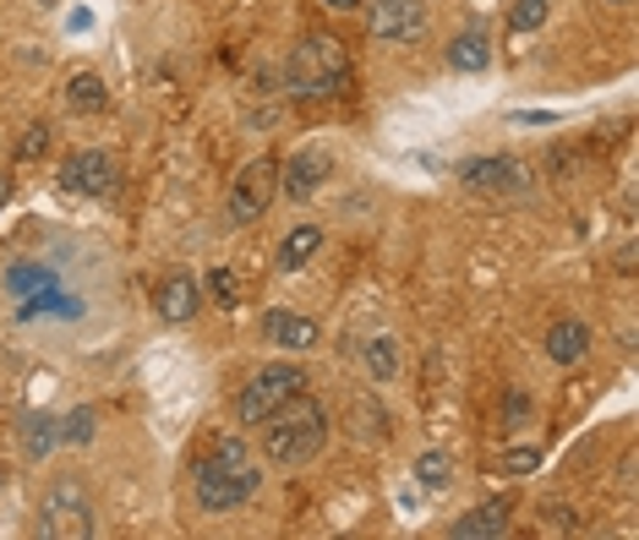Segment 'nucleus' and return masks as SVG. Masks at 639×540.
Returning a JSON list of instances; mask_svg holds the SVG:
<instances>
[{
  "label": "nucleus",
  "instance_id": "393cba45",
  "mask_svg": "<svg viewBox=\"0 0 639 540\" xmlns=\"http://www.w3.org/2000/svg\"><path fill=\"white\" fill-rule=\"evenodd\" d=\"M547 11H552V0H508V33L514 38H525V33H536L541 22H547Z\"/></svg>",
  "mask_w": 639,
  "mask_h": 540
},
{
  "label": "nucleus",
  "instance_id": "5701e85b",
  "mask_svg": "<svg viewBox=\"0 0 639 540\" xmlns=\"http://www.w3.org/2000/svg\"><path fill=\"white\" fill-rule=\"evenodd\" d=\"M49 142H55V126H49V121H33V126H22V132H16L11 158H16V164H33V158H44V153H49Z\"/></svg>",
  "mask_w": 639,
  "mask_h": 540
},
{
  "label": "nucleus",
  "instance_id": "c85d7f7f",
  "mask_svg": "<svg viewBox=\"0 0 639 540\" xmlns=\"http://www.w3.org/2000/svg\"><path fill=\"white\" fill-rule=\"evenodd\" d=\"M541 519H547V530H563V536L580 525V519H574V508H558V503H547V508H541Z\"/></svg>",
  "mask_w": 639,
  "mask_h": 540
},
{
  "label": "nucleus",
  "instance_id": "2eb2a0df",
  "mask_svg": "<svg viewBox=\"0 0 639 540\" xmlns=\"http://www.w3.org/2000/svg\"><path fill=\"white\" fill-rule=\"evenodd\" d=\"M591 328L580 322V317H558L552 328H547V361L552 366H580L585 355H591Z\"/></svg>",
  "mask_w": 639,
  "mask_h": 540
},
{
  "label": "nucleus",
  "instance_id": "cd10ccee",
  "mask_svg": "<svg viewBox=\"0 0 639 540\" xmlns=\"http://www.w3.org/2000/svg\"><path fill=\"white\" fill-rule=\"evenodd\" d=\"M497 415H503L508 426L530 420V394H525V388H508V394H503V405H497Z\"/></svg>",
  "mask_w": 639,
  "mask_h": 540
},
{
  "label": "nucleus",
  "instance_id": "2f4dec72",
  "mask_svg": "<svg viewBox=\"0 0 639 540\" xmlns=\"http://www.w3.org/2000/svg\"><path fill=\"white\" fill-rule=\"evenodd\" d=\"M607 5H629V0H607Z\"/></svg>",
  "mask_w": 639,
  "mask_h": 540
},
{
  "label": "nucleus",
  "instance_id": "1a4fd4ad",
  "mask_svg": "<svg viewBox=\"0 0 639 540\" xmlns=\"http://www.w3.org/2000/svg\"><path fill=\"white\" fill-rule=\"evenodd\" d=\"M454 175H460L471 191H486V197H519V191L530 186V169H525L519 158H508V153H481V158H465Z\"/></svg>",
  "mask_w": 639,
  "mask_h": 540
},
{
  "label": "nucleus",
  "instance_id": "f257e3e1",
  "mask_svg": "<svg viewBox=\"0 0 639 540\" xmlns=\"http://www.w3.org/2000/svg\"><path fill=\"white\" fill-rule=\"evenodd\" d=\"M263 492V470L252 459V448L241 437H213V448L202 453L197 475H191V497L202 514H235Z\"/></svg>",
  "mask_w": 639,
  "mask_h": 540
},
{
  "label": "nucleus",
  "instance_id": "412c9836",
  "mask_svg": "<svg viewBox=\"0 0 639 540\" xmlns=\"http://www.w3.org/2000/svg\"><path fill=\"white\" fill-rule=\"evenodd\" d=\"M93 431H99V415H93L88 405L55 420V442H60V448H88V442H93Z\"/></svg>",
  "mask_w": 639,
  "mask_h": 540
},
{
  "label": "nucleus",
  "instance_id": "f3484780",
  "mask_svg": "<svg viewBox=\"0 0 639 540\" xmlns=\"http://www.w3.org/2000/svg\"><path fill=\"white\" fill-rule=\"evenodd\" d=\"M318 252H322V230L318 224H296V230L279 241V257H274V263H279V273H296V268H307Z\"/></svg>",
  "mask_w": 639,
  "mask_h": 540
},
{
  "label": "nucleus",
  "instance_id": "7c9ffc66",
  "mask_svg": "<svg viewBox=\"0 0 639 540\" xmlns=\"http://www.w3.org/2000/svg\"><path fill=\"white\" fill-rule=\"evenodd\" d=\"M5 191H11V180H5V169H0V202H5Z\"/></svg>",
  "mask_w": 639,
  "mask_h": 540
},
{
  "label": "nucleus",
  "instance_id": "6ab92c4d",
  "mask_svg": "<svg viewBox=\"0 0 639 540\" xmlns=\"http://www.w3.org/2000/svg\"><path fill=\"white\" fill-rule=\"evenodd\" d=\"M66 104H71L77 115H99V110L110 104V88H104V77H99V71H77V77L66 82Z\"/></svg>",
  "mask_w": 639,
  "mask_h": 540
},
{
  "label": "nucleus",
  "instance_id": "f03ea898",
  "mask_svg": "<svg viewBox=\"0 0 639 540\" xmlns=\"http://www.w3.org/2000/svg\"><path fill=\"white\" fill-rule=\"evenodd\" d=\"M322 448H328V409L307 388L290 394L285 405L263 420V453L279 470H307Z\"/></svg>",
  "mask_w": 639,
  "mask_h": 540
},
{
  "label": "nucleus",
  "instance_id": "20e7f679",
  "mask_svg": "<svg viewBox=\"0 0 639 540\" xmlns=\"http://www.w3.org/2000/svg\"><path fill=\"white\" fill-rule=\"evenodd\" d=\"M290 93L296 99H333L344 82H350V55L333 33H307L296 49H290Z\"/></svg>",
  "mask_w": 639,
  "mask_h": 540
},
{
  "label": "nucleus",
  "instance_id": "f8f14e48",
  "mask_svg": "<svg viewBox=\"0 0 639 540\" xmlns=\"http://www.w3.org/2000/svg\"><path fill=\"white\" fill-rule=\"evenodd\" d=\"M263 339H268L279 355H307V350L322 344V328L312 317H301V311H268V317H263Z\"/></svg>",
  "mask_w": 639,
  "mask_h": 540
},
{
  "label": "nucleus",
  "instance_id": "7ed1b4c3",
  "mask_svg": "<svg viewBox=\"0 0 639 540\" xmlns=\"http://www.w3.org/2000/svg\"><path fill=\"white\" fill-rule=\"evenodd\" d=\"M0 284H5V295L16 300V317H22V322H33V317H60V322H77V317H82V300H77V295L60 284V273L49 268V263L16 257V263H5Z\"/></svg>",
  "mask_w": 639,
  "mask_h": 540
},
{
  "label": "nucleus",
  "instance_id": "9d476101",
  "mask_svg": "<svg viewBox=\"0 0 639 540\" xmlns=\"http://www.w3.org/2000/svg\"><path fill=\"white\" fill-rule=\"evenodd\" d=\"M366 33L388 44H416L427 33V0H366Z\"/></svg>",
  "mask_w": 639,
  "mask_h": 540
},
{
  "label": "nucleus",
  "instance_id": "6e6552de",
  "mask_svg": "<svg viewBox=\"0 0 639 540\" xmlns=\"http://www.w3.org/2000/svg\"><path fill=\"white\" fill-rule=\"evenodd\" d=\"M115 186H121V158L104 147H82L60 164V191L71 197H115Z\"/></svg>",
  "mask_w": 639,
  "mask_h": 540
},
{
  "label": "nucleus",
  "instance_id": "a878e982",
  "mask_svg": "<svg viewBox=\"0 0 639 540\" xmlns=\"http://www.w3.org/2000/svg\"><path fill=\"white\" fill-rule=\"evenodd\" d=\"M208 295H213V306H224V311H230V306H241L235 273H230V268H213V273H208Z\"/></svg>",
  "mask_w": 639,
  "mask_h": 540
},
{
  "label": "nucleus",
  "instance_id": "b1692460",
  "mask_svg": "<svg viewBox=\"0 0 639 540\" xmlns=\"http://www.w3.org/2000/svg\"><path fill=\"white\" fill-rule=\"evenodd\" d=\"M416 481H421L427 492H443V486L454 481V459H449L443 448H427V453L416 459Z\"/></svg>",
  "mask_w": 639,
  "mask_h": 540
},
{
  "label": "nucleus",
  "instance_id": "0eeeda50",
  "mask_svg": "<svg viewBox=\"0 0 639 540\" xmlns=\"http://www.w3.org/2000/svg\"><path fill=\"white\" fill-rule=\"evenodd\" d=\"M274 197H279V158H252V164L230 180L224 213H230L235 230H246V224H257V219L274 208Z\"/></svg>",
  "mask_w": 639,
  "mask_h": 540
},
{
  "label": "nucleus",
  "instance_id": "aec40b11",
  "mask_svg": "<svg viewBox=\"0 0 639 540\" xmlns=\"http://www.w3.org/2000/svg\"><path fill=\"white\" fill-rule=\"evenodd\" d=\"M350 437L355 442H388L394 431H388V409L377 405V399H355L350 405Z\"/></svg>",
  "mask_w": 639,
  "mask_h": 540
},
{
  "label": "nucleus",
  "instance_id": "ddd939ff",
  "mask_svg": "<svg viewBox=\"0 0 639 540\" xmlns=\"http://www.w3.org/2000/svg\"><path fill=\"white\" fill-rule=\"evenodd\" d=\"M197 306H202V284H197L191 273L175 268L154 284V311H159V322H191Z\"/></svg>",
  "mask_w": 639,
  "mask_h": 540
},
{
  "label": "nucleus",
  "instance_id": "dca6fc26",
  "mask_svg": "<svg viewBox=\"0 0 639 540\" xmlns=\"http://www.w3.org/2000/svg\"><path fill=\"white\" fill-rule=\"evenodd\" d=\"M449 66H454V71H486V66H492V38H486L481 27H460V33L449 38Z\"/></svg>",
  "mask_w": 639,
  "mask_h": 540
},
{
  "label": "nucleus",
  "instance_id": "39448f33",
  "mask_svg": "<svg viewBox=\"0 0 639 540\" xmlns=\"http://www.w3.org/2000/svg\"><path fill=\"white\" fill-rule=\"evenodd\" d=\"M33 536L38 540H88L93 536V497H88V486L77 475H55L44 486Z\"/></svg>",
  "mask_w": 639,
  "mask_h": 540
},
{
  "label": "nucleus",
  "instance_id": "473e14b6",
  "mask_svg": "<svg viewBox=\"0 0 639 540\" xmlns=\"http://www.w3.org/2000/svg\"><path fill=\"white\" fill-rule=\"evenodd\" d=\"M0 486H5V464H0Z\"/></svg>",
  "mask_w": 639,
  "mask_h": 540
},
{
  "label": "nucleus",
  "instance_id": "4468645a",
  "mask_svg": "<svg viewBox=\"0 0 639 540\" xmlns=\"http://www.w3.org/2000/svg\"><path fill=\"white\" fill-rule=\"evenodd\" d=\"M508 530H514V503H503V497L465 508V514L449 525V536L454 540H503Z\"/></svg>",
  "mask_w": 639,
  "mask_h": 540
},
{
  "label": "nucleus",
  "instance_id": "4be33fe9",
  "mask_svg": "<svg viewBox=\"0 0 639 540\" xmlns=\"http://www.w3.org/2000/svg\"><path fill=\"white\" fill-rule=\"evenodd\" d=\"M49 448H60V442H55V415H44V409H38V415H27V420H22V453L38 464Z\"/></svg>",
  "mask_w": 639,
  "mask_h": 540
},
{
  "label": "nucleus",
  "instance_id": "c756f323",
  "mask_svg": "<svg viewBox=\"0 0 639 540\" xmlns=\"http://www.w3.org/2000/svg\"><path fill=\"white\" fill-rule=\"evenodd\" d=\"M322 5H328V11H355L361 0H322Z\"/></svg>",
  "mask_w": 639,
  "mask_h": 540
},
{
  "label": "nucleus",
  "instance_id": "9b49d317",
  "mask_svg": "<svg viewBox=\"0 0 639 540\" xmlns=\"http://www.w3.org/2000/svg\"><path fill=\"white\" fill-rule=\"evenodd\" d=\"M328 175H333V158H328L322 147H301V153H290V158L279 164V191H285L290 202H307Z\"/></svg>",
  "mask_w": 639,
  "mask_h": 540
},
{
  "label": "nucleus",
  "instance_id": "bb28decb",
  "mask_svg": "<svg viewBox=\"0 0 639 540\" xmlns=\"http://www.w3.org/2000/svg\"><path fill=\"white\" fill-rule=\"evenodd\" d=\"M503 470H508V475H536V470H541V448H508Z\"/></svg>",
  "mask_w": 639,
  "mask_h": 540
},
{
  "label": "nucleus",
  "instance_id": "423d86ee",
  "mask_svg": "<svg viewBox=\"0 0 639 540\" xmlns=\"http://www.w3.org/2000/svg\"><path fill=\"white\" fill-rule=\"evenodd\" d=\"M301 388H307V372H301L296 361H268V366H257L252 383L235 394V420H241V426H263L274 409L285 405L290 394H301Z\"/></svg>",
  "mask_w": 639,
  "mask_h": 540
},
{
  "label": "nucleus",
  "instance_id": "a211bd4d",
  "mask_svg": "<svg viewBox=\"0 0 639 540\" xmlns=\"http://www.w3.org/2000/svg\"><path fill=\"white\" fill-rule=\"evenodd\" d=\"M361 366H366L372 383H394V377H399V339L372 333V339L361 344Z\"/></svg>",
  "mask_w": 639,
  "mask_h": 540
}]
</instances>
